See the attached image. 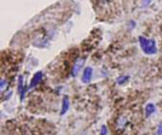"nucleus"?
<instances>
[{
	"instance_id": "nucleus-1",
	"label": "nucleus",
	"mask_w": 162,
	"mask_h": 135,
	"mask_svg": "<svg viewBox=\"0 0 162 135\" xmlns=\"http://www.w3.org/2000/svg\"><path fill=\"white\" fill-rule=\"evenodd\" d=\"M139 43L144 53L148 55H152L157 52V48H156V44L154 40H150L145 37H139Z\"/></svg>"
},
{
	"instance_id": "nucleus-5",
	"label": "nucleus",
	"mask_w": 162,
	"mask_h": 135,
	"mask_svg": "<svg viewBox=\"0 0 162 135\" xmlns=\"http://www.w3.org/2000/svg\"><path fill=\"white\" fill-rule=\"evenodd\" d=\"M18 86H19V93H20V98L23 99L24 94H25V88L23 85V78L20 76L19 77V81H18Z\"/></svg>"
},
{
	"instance_id": "nucleus-9",
	"label": "nucleus",
	"mask_w": 162,
	"mask_h": 135,
	"mask_svg": "<svg viewBox=\"0 0 162 135\" xmlns=\"http://www.w3.org/2000/svg\"><path fill=\"white\" fill-rule=\"evenodd\" d=\"M101 135H107V128H106V126H102V128H101Z\"/></svg>"
},
{
	"instance_id": "nucleus-10",
	"label": "nucleus",
	"mask_w": 162,
	"mask_h": 135,
	"mask_svg": "<svg viewBox=\"0 0 162 135\" xmlns=\"http://www.w3.org/2000/svg\"><path fill=\"white\" fill-rule=\"evenodd\" d=\"M157 135H162V124L158 127V130H157Z\"/></svg>"
},
{
	"instance_id": "nucleus-3",
	"label": "nucleus",
	"mask_w": 162,
	"mask_h": 135,
	"mask_svg": "<svg viewBox=\"0 0 162 135\" xmlns=\"http://www.w3.org/2000/svg\"><path fill=\"white\" fill-rule=\"evenodd\" d=\"M83 63H84V59H83V58L78 59L77 61L74 63V65H73V68H72V72H71L72 76H75V75H76V74L79 72L80 68L83 66Z\"/></svg>"
},
{
	"instance_id": "nucleus-2",
	"label": "nucleus",
	"mask_w": 162,
	"mask_h": 135,
	"mask_svg": "<svg viewBox=\"0 0 162 135\" xmlns=\"http://www.w3.org/2000/svg\"><path fill=\"white\" fill-rule=\"evenodd\" d=\"M42 77H43V74L41 71H38L37 73H35L34 76L31 79V82H30L29 88H33L34 86H36V85L42 80Z\"/></svg>"
},
{
	"instance_id": "nucleus-6",
	"label": "nucleus",
	"mask_w": 162,
	"mask_h": 135,
	"mask_svg": "<svg viewBox=\"0 0 162 135\" xmlns=\"http://www.w3.org/2000/svg\"><path fill=\"white\" fill-rule=\"evenodd\" d=\"M69 108V101H68V98L67 97H64L63 98V104H62V109H61V115L66 113V111Z\"/></svg>"
},
{
	"instance_id": "nucleus-7",
	"label": "nucleus",
	"mask_w": 162,
	"mask_h": 135,
	"mask_svg": "<svg viewBox=\"0 0 162 135\" xmlns=\"http://www.w3.org/2000/svg\"><path fill=\"white\" fill-rule=\"evenodd\" d=\"M154 111H155V107H154L153 104L150 103V104L147 105V106H146V114H147V115L152 114Z\"/></svg>"
},
{
	"instance_id": "nucleus-4",
	"label": "nucleus",
	"mask_w": 162,
	"mask_h": 135,
	"mask_svg": "<svg viewBox=\"0 0 162 135\" xmlns=\"http://www.w3.org/2000/svg\"><path fill=\"white\" fill-rule=\"evenodd\" d=\"M91 76H92V68L91 67H86L84 69L83 72V76H82V81L84 83H88L91 79Z\"/></svg>"
},
{
	"instance_id": "nucleus-8",
	"label": "nucleus",
	"mask_w": 162,
	"mask_h": 135,
	"mask_svg": "<svg viewBox=\"0 0 162 135\" xmlns=\"http://www.w3.org/2000/svg\"><path fill=\"white\" fill-rule=\"evenodd\" d=\"M127 78H128L127 76H120V77L117 79V83H118V84H120V85H121V84H123L125 81H127Z\"/></svg>"
}]
</instances>
